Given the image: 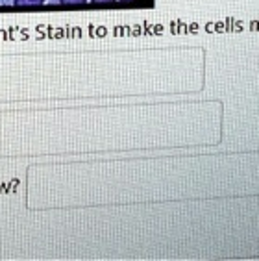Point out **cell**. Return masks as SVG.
<instances>
[{
  "label": "cell",
  "instance_id": "1",
  "mask_svg": "<svg viewBox=\"0 0 259 261\" xmlns=\"http://www.w3.org/2000/svg\"><path fill=\"white\" fill-rule=\"evenodd\" d=\"M43 2H46V0H15L17 6H37Z\"/></svg>",
  "mask_w": 259,
  "mask_h": 261
},
{
  "label": "cell",
  "instance_id": "2",
  "mask_svg": "<svg viewBox=\"0 0 259 261\" xmlns=\"http://www.w3.org/2000/svg\"><path fill=\"white\" fill-rule=\"evenodd\" d=\"M61 4H85L87 0H60Z\"/></svg>",
  "mask_w": 259,
  "mask_h": 261
},
{
  "label": "cell",
  "instance_id": "3",
  "mask_svg": "<svg viewBox=\"0 0 259 261\" xmlns=\"http://www.w3.org/2000/svg\"><path fill=\"white\" fill-rule=\"evenodd\" d=\"M115 0H93V4H111Z\"/></svg>",
  "mask_w": 259,
  "mask_h": 261
}]
</instances>
